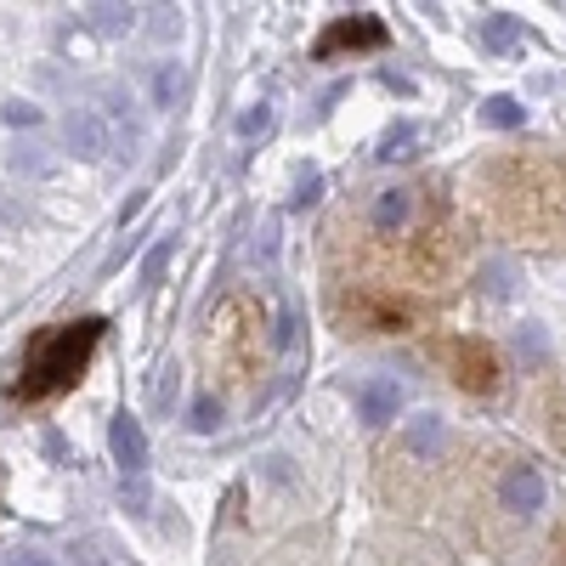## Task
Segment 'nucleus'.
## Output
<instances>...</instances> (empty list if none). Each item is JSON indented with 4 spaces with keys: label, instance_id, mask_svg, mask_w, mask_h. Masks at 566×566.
<instances>
[{
    "label": "nucleus",
    "instance_id": "nucleus-20",
    "mask_svg": "<svg viewBox=\"0 0 566 566\" xmlns=\"http://www.w3.org/2000/svg\"><path fill=\"white\" fill-rule=\"evenodd\" d=\"M266 125H272V103H255V108H244V114H239V136H244V142H250V136H261Z\"/></svg>",
    "mask_w": 566,
    "mask_h": 566
},
{
    "label": "nucleus",
    "instance_id": "nucleus-24",
    "mask_svg": "<svg viewBox=\"0 0 566 566\" xmlns=\"http://www.w3.org/2000/svg\"><path fill=\"white\" fill-rule=\"evenodd\" d=\"M7 125H40V103H7Z\"/></svg>",
    "mask_w": 566,
    "mask_h": 566
},
{
    "label": "nucleus",
    "instance_id": "nucleus-4",
    "mask_svg": "<svg viewBox=\"0 0 566 566\" xmlns=\"http://www.w3.org/2000/svg\"><path fill=\"white\" fill-rule=\"evenodd\" d=\"M108 448H114L119 476H142V470H148V437H142V424H136L130 413H114V424H108Z\"/></svg>",
    "mask_w": 566,
    "mask_h": 566
},
{
    "label": "nucleus",
    "instance_id": "nucleus-14",
    "mask_svg": "<svg viewBox=\"0 0 566 566\" xmlns=\"http://www.w3.org/2000/svg\"><path fill=\"white\" fill-rule=\"evenodd\" d=\"M413 142H419V125H397V130H386L380 159H386V165H391V159H413V154H419Z\"/></svg>",
    "mask_w": 566,
    "mask_h": 566
},
{
    "label": "nucleus",
    "instance_id": "nucleus-13",
    "mask_svg": "<svg viewBox=\"0 0 566 566\" xmlns=\"http://www.w3.org/2000/svg\"><path fill=\"white\" fill-rule=\"evenodd\" d=\"M187 424H193L199 437H210L216 424H221V397L216 391H205V397H193V408H187Z\"/></svg>",
    "mask_w": 566,
    "mask_h": 566
},
{
    "label": "nucleus",
    "instance_id": "nucleus-5",
    "mask_svg": "<svg viewBox=\"0 0 566 566\" xmlns=\"http://www.w3.org/2000/svg\"><path fill=\"white\" fill-rule=\"evenodd\" d=\"M352 402H357V419L380 431V424H391L397 408H402V386H397V380H363V386L352 391Z\"/></svg>",
    "mask_w": 566,
    "mask_h": 566
},
{
    "label": "nucleus",
    "instance_id": "nucleus-19",
    "mask_svg": "<svg viewBox=\"0 0 566 566\" xmlns=\"http://www.w3.org/2000/svg\"><path fill=\"white\" fill-rule=\"evenodd\" d=\"M119 499H125V510H148L154 504V493H148V482H142V476H119Z\"/></svg>",
    "mask_w": 566,
    "mask_h": 566
},
{
    "label": "nucleus",
    "instance_id": "nucleus-25",
    "mask_svg": "<svg viewBox=\"0 0 566 566\" xmlns=\"http://www.w3.org/2000/svg\"><path fill=\"white\" fill-rule=\"evenodd\" d=\"M277 255V221L261 227V239H255V261H272Z\"/></svg>",
    "mask_w": 566,
    "mask_h": 566
},
{
    "label": "nucleus",
    "instance_id": "nucleus-12",
    "mask_svg": "<svg viewBox=\"0 0 566 566\" xmlns=\"http://www.w3.org/2000/svg\"><path fill=\"white\" fill-rule=\"evenodd\" d=\"M482 295L488 301H510L515 295V266L510 261H488L482 266Z\"/></svg>",
    "mask_w": 566,
    "mask_h": 566
},
{
    "label": "nucleus",
    "instance_id": "nucleus-7",
    "mask_svg": "<svg viewBox=\"0 0 566 566\" xmlns=\"http://www.w3.org/2000/svg\"><path fill=\"white\" fill-rule=\"evenodd\" d=\"M499 493H504V510H515V515H538L544 510V476L533 464H515Z\"/></svg>",
    "mask_w": 566,
    "mask_h": 566
},
{
    "label": "nucleus",
    "instance_id": "nucleus-8",
    "mask_svg": "<svg viewBox=\"0 0 566 566\" xmlns=\"http://www.w3.org/2000/svg\"><path fill=\"white\" fill-rule=\"evenodd\" d=\"M380 40H386V29L374 23V18H340L335 29L317 40V63H328V57L340 52V45H380Z\"/></svg>",
    "mask_w": 566,
    "mask_h": 566
},
{
    "label": "nucleus",
    "instance_id": "nucleus-1",
    "mask_svg": "<svg viewBox=\"0 0 566 566\" xmlns=\"http://www.w3.org/2000/svg\"><path fill=\"white\" fill-rule=\"evenodd\" d=\"M97 340H103V317H80V323H63V328H52V335H40L29 346L18 397L23 402H45V397L69 391L80 380V368L91 363V352H97Z\"/></svg>",
    "mask_w": 566,
    "mask_h": 566
},
{
    "label": "nucleus",
    "instance_id": "nucleus-27",
    "mask_svg": "<svg viewBox=\"0 0 566 566\" xmlns=\"http://www.w3.org/2000/svg\"><path fill=\"white\" fill-rule=\"evenodd\" d=\"M7 566H52V555H40V549H18Z\"/></svg>",
    "mask_w": 566,
    "mask_h": 566
},
{
    "label": "nucleus",
    "instance_id": "nucleus-23",
    "mask_svg": "<svg viewBox=\"0 0 566 566\" xmlns=\"http://www.w3.org/2000/svg\"><path fill=\"white\" fill-rule=\"evenodd\" d=\"M290 340H295V306H283V312H277V328H272V346L283 352Z\"/></svg>",
    "mask_w": 566,
    "mask_h": 566
},
{
    "label": "nucleus",
    "instance_id": "nucleus-3",
    "mask_svg": "<svg viewBox=\"0 0 566 566\" xmlns=\"http://www.w3.org/2000/svg\"><path fill=\"white\" fill-rule=\"evenodd\" d=\"M63 148H69L74 159H103V154H108V125H103V114H97V108H69V119H63Z\"/></svg>",
    "mask_w": 566,
    "mask_h": 566
},
{
    "label": "nucleus",
    "instance_id": "nucleus-11",
    "mask_svg": "<svg viewBox=\"0 0 566 566\" xmlns=\"http://www.w3.org/2000/svg\"><path fill=\"white\" fill-rule=\"evenodd\" d=\"M522 119H527V108L515 103V97H488L482 103V125H493V130H515Z\"/></svg>",
    "mask_w": 566,
    "mask_h": 566
},
{
    "label": "nucleus",
    "instance_id": "nucleus-16",
    "mask_svg": "<svg viewBox=\"0 0 566 566\" xmlns=\"http://www.w3.org/2000/svg\"><path fill=\"white\" fill-rule=\"evenodd\" d=\"M515 34H522V23H515V18H488V29H482V40H488V52H510V45H515Z\"/></svg>",
    "mask_w": 566,
    "mask_h": 566
},
{
    "label": "nucleus",
    "instance_id": "nucleus-22",
    "mask_svg": "<svg viewBox=\"0 0 566 566\" xmlns=\"http://www.w3.org/2000/svg\"><path fill=\"white\" fill-rule=\"evenodd\" d=\"M170 250H176L170 239H159V244H154L148 266H142V283H159V277H165V266H170Z\"/></svg>",
    "mask_w": 566,
    "mask_h": 566
},
{
    "label": "nucleus",
    "instance_id": "nucleus-10",
    "mask_svg": "<svg viewBox=\"0 0 566 566\" xmlns=\"http://www.w3.org/2000/svg\"><path fill=\"white\" fill-rule=\"evenodd\" d=\"M85 23L97 29V34H130V29H136V12H130V7H91Z\"/></svg>",
    "mask_w": 566,
    "mask_h": 566
},
{
    "label": "nucleus",
    "instance_id": "nucleus-9",
    "mask_svg": "<svg viewBox=\"0 0 566 566\" xmlns=\"http://www.w3.org/2000/svg\"><path fill=\"white\" fill-rule=\"evenodd\" d=\"M408 216H413V193H408V187H386L380 205H374V227H380V232H397Z\"/></svg>",
    "mask_w": 566,
    "mask_h": 566
},
{
    "label": "nucleus",
    "instance_id": "nucleus-21",
    "mask_svg": "<svg viewBox=\"0 0 566 566\" xmlns=\"http://www.w3.org/2000/svg\"><path fill=\"white\" fill-rule=\"evenodd\" d=\"M515 346H522V357H527V363H533V357L544 363V352H549V340H544V328H538V323H527L522 335H515Z\"/></svg>",
    "mask_w": 566,
    "mask_h": 566
},
{
    "label": "nucleus",
    "instance_id": "nucleus-18",
    "mask_svg": "<svg viewBox=\"0 0 566 566\" xmlns=\"http://www.w3.org/2000/svg\"><path fill=\"white\" fill-rule=\"evenodd\" d=\"M317 199H323V176H317V170H301V176H295V193H290V205H295V210H312Z\"/></svg>",
    "mask_w": 566,
    "mask_h": 566
},
{
    "label": "nucleus",
    "instance_id": "nucleus-17",
    "mask_svg": "<svg viewBox=\"0 0 566 566\" xmlns=\"http://www.w3.org/2000/svg\"><path fill=\"white\" fill-rule=\"evenodd\" d=\"M176 91H181L176 63H159V69H154V108H170V103H176Z\"/></svg>",
    "mask_w": 566,
    "mask_h": 566
},
{
    "label": "nucleus",
    "instance_id": "nucleus-6",
    "mask_svg": "<svg viewBox=\"0 0 566 566\" xmlns=\"http://www.w3.org/2000/svg\"><path fill=\"white\" fill-rule=\"evenodd\" d=\"M442 448H448L442 413H413V419L402 424V453H413V459H442Z\"/></svg>",
    "mask_w": 566,
    "mask_h": 566
},
{
    "label": "nucleus",
    "instance_id": "nucleus-26",
    "mask_svg": "<svg viewBox=\"0 0 566 566\" xmlns=\"http://www.w3.org/2000/svg\"><path fill=\"white\" fill-rule=\"evenodd\" d=\"M176 386H181V380H176V368H165V380H159V408L176 402Z\"/></svg>",
    "mask_w": 566,
    "mask_h": 566
},
{
    "label": "nucleus",
    "instance_id": "nucleus-15",
    "mask_svg": "<svg viewBox=\"0 0 566 566\" xmlns=\"http://www.w3.org/2000/svg\"><path fill=\"white\" fill-rule=\"evenodd\" d=\"M12 170L18 176H45V170H52V154H40V142H18V148H12Z\"/></svg>",
    "mask_w": 566,
    "mask_h": 566
},
{
    "label": "nucleus",
    "instance_id": "nucleus-28",
    "mask_svg": "<svg viewBox=\"0 0 566 566\" xmlns=\"http://www.w3.org/2000/svg\"><path fill=\"white\" fill-rule=\"evenodd\" d=\"M380 80H386V85H391V91H402V97H413V80H408V74H397V69H386V74H380Z\"/></svg>",
    "mask_w": 566,
    "mask_h": 566
},
{
    "label": "nucleus",
    "instance_id": "nucleus-29",
    "mask_svg": "<svg viewBox=\"0 0 566 566\" xmlns=\"http://www.w3.org/2000/svg\"><path fill=\"white\" fill-rule=\"evenodd\" d=\"M7 221H18V210H12L7 199H0V227H7Z\"/></svg>",
    "mask_w": 566,
    "mask_h": 566
},
{
    "label": "nucleus",
    "instance_id": "nucleus-2",
    "mask_svg": "<svg viewBox=\"0 0 566 566\" xmlns=\"http://www.w3.org/2000/svg\"><path fill=\"white\" fill-rule=\"evenodd\" d=\"M448 363H453V380L464 391H493L499 386V368H493L488 340H448Z\"/></svg>",
    "mask_w": 566,
    "mask_h": 566
}]
</instances>
